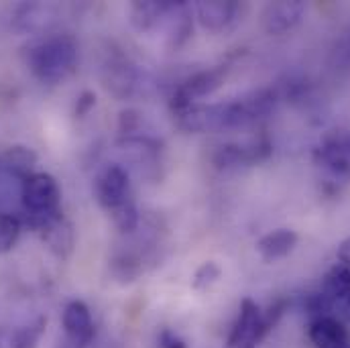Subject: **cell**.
I'll return each mask as SVG.
<instances>
[{
	"mask_svg": "<svg viewBox=\"0 0 350 348\" xmlns=\"http://www.w3.org/2000/svg\"><path fill=\"white\" fill-rule=\"evenodd\" d=\"M114 226L122 232V235H133L139 230L141 226V212H139V206L135 202V198L122 202L120 206H116L112 212H108Z\"/></svg>",
	"mask_w": 350,
	"mask_h": 348,
	"instance_id": "obj_22",
	"label": "cell"
},
{
	"mask_svg": "<svg viewBox=\"0 0 350 348\" xmlns=\"http://www.w3.org/2000/svg\"><path fill=\"white\" fill-rule=\"evenodd\" d=\"M23 232V220L14 214H0V255H6L14 249Z\"/></svg>",
	"mask_w": 350,
	"mask_h": 348,
	"instance_id": "obj_23",
	"label": "cell"
},
{
	"mask_svg": "<svg viewBox=\"0 0 350 348\" xmlns=\"http://www.w3.org/2000/svg\"><path fill=\"white\" fill-rule=\"evenodd\" d=\"M308 336L316 348H349L347 326L334 316H322L312 320Z\"/></svg>",
	"mask_w": 350,
	"mask_h": 348,
	"instance_id": "obj_16",
	"label": "cell"
},
{
	"mask_svg": "<svg viewBox=\"0 0 350 348\" xmlns=\"http://www.w3.org/2000/svg\"><path fill=\"white\" fill-rule=\"evenodd\" d=\"M193 16L208 33H224L237 25L241 4L234 0H202L193 6Z\"/></svg>",
	"mask_w": 350,
	"mask_h": 348,
	"instance_id": "obj_11",
	"label": "cell"
},
{
	"mask_svg": "<svg viewBox=\"0 0 350 348\" xmlns=\"http://www.w3.org/2000/svg\"><path fill=\"white\" fill-rule=\"evenodd\" d=\"M45 328H47V318L39 316L33 322L12 330L4 340L2 348H37L45 334Z\"/></svg>",
	"mask_w": 350,
	"mask_h": 348,
	"instance_id": "obj_20",
	"label": "cell"
},
{
	"mask_svg": "<svg viewBox=\"0 0 350 348\" xmlns=\"http://www.w3.org/2000/svg\"><path fill=\"white\" fill-rule=\"evenodd\" d=\"M279 96L275 88H261L241 98L216 104H191L175 112L179 129L187 133H222L239 131L267 118L277 104Z\"/></svg>",
	"mask_w": 350,
	"mask_h": 348,
	"instance_id": "obj_1",
	"label": "cell"
},
{
	"mask_svg": "<svg viewBox=\"0 0 350 348\" xmlns=\"http://www.w3.org/2000/svg\"><path fill=\"white\" fill-rule=\"evenodd\" d=\"M306 14V2L301 0H279L269 2L262 8V27L269 35H283L295 29Z\"/></svg>",
	"mask_w": 350,
	"mask_h": 348,
	"instance_id": "obj_13",
	"label": "cell"
},
{
	"mask_svg": "<svg viewBox=\"0 0 350 348\" xmlns=\"http://www.w3.org/2000/svg\"><path fill=\"white\" fill-rule=\"evenodd\" d=\"M102 84L114 98L131 100L143 90V74L129 57L114 55L102 68Z\"/></svg>",
	"mask_w": 350,
	"mask_h": 348,
	"instance_id": "obj_6",
	"label": "cell"
},
{
	"mask_svg": "<svg viewBox=\"0 0 350 348\" xmlns=\"http://www.w3.org/2000/svg\"><path fill=\"white\" fill-rule=\"evenodd\" d=\"M21 200L25 208L23 226H29L35 232L64 214L62 189L51 174L35 172L31 177H27L21 183Z\"/></svg>",
	"mask_w": 350,
	"mask_h": 348,
	"instance_id": "obj_3",
	"label": "cell"
},
{
	"mask_svg": "<svg viewBox=\"0 0 350 348\" xmlns=\"http://www.w3.org/2000/svg\"><path fill=\"white\" fill-rule=\"evenodd\" d=\"M222 269L216 261H204L191 275V289L193 291H208L214 283H218Z\"/></svg>",
	"mask_w": 350,
	"mask_h": 348,
	"instance_id": "obj_24",
	"label": "cell"
},
{
	"mask_svg": "<svg viewBox=\"0 0 350 348\" xmlns=\"http://www.w3.org/2000/svg\"><path fill=\"white\" fill-rule=\"evenodd\" d=\"M94 198L106 212H112L116 206L131 200L133 189L129 172L118 163L106 165L94 179Z\"/></svg>",
	"mask_w": 350,
	"mask_h": 348,
	"instance_id": "obj_8",
	"label": "cell"
},
{
	"mask_svg": "<svg viewBox=\"0 0 350 348\" xmlns=\"http://www.w3.org/2000/svg\"><path fill=\"white\" fill-rule=\"evenodd\" d=\"M35 165H37V153L25 145L8 147L6 153L0 155V170L16 177L21 183L35 174Z\"/></svg>",
	"mask_w": 350,
	"mask_h": 348,
	"instance_id": "obj_19",
	"label": "cell"
},
{
	"mask_svg": "<svg viewBox=\"0 0 350 348\" xmlns=\"http://www.w3.org/2000/svg\"><path fill=\"white\" fill-rule=\"evenodd\" d=\"M39 237L43 241V245L47 247V251L51 255H55L57 259L66 261L72 257L74 249H76V230L74 224L62 214L55 220H51L45 228L39 230Z\"/></svg>",
	"mask_w": 350,
	"mask_h": 348,
	"instance_id": "obj_14",
	"label": "cell"
},
{
	"mask_svg": "<svg viewBox=\"0 0 350 348\" xmlns=\"http://www.w3.org/2000/svg\"><path fill=\"white\" fill-rule=\"evenodd\" d=\"M314 161L336 177L350 174V131L336 129L322 135L314 149Z\"/></svg>",
	"mask_w": 350,
	"mask_h": 348,
	"instance_id": "obj_7",
	"label": "cell"
},
{
	"mask_svg": "<svg viewBox=\"0 0 350 348\" xmlns=\"http://www.w3.org/2000/svg\"><path fill=\"white\" fill-rule=\"evenodd\" d=\"M172 0H137L129 8L131 25L139 33L155 31L163 25V18L170 10Z\"/></svg>",
	"mask_w": 350,
	"mask_h": 348,
	"instance_id": "obj_17",
	"label": "cell"
},
{
	"mask_svg": "<svg viewBox=\"0 0 350 348\" xmlns=\"http://www.w3.org/2000/svg\"><path fill=\"white\" fill-rule=\"evenodd\" d=\"M141 112L135 108H126L118 114V133L120 137H129L135 133H141Z\"/></svg>",
	"mask_w": 350,
	"mask_h": 348,
	"instance_id": "obj_25",
	"label": "cell"
},
{
	"mask_svg": "<svg viewBox=\"0 0 350 348\" xmlns=\"http://www.w3.org/2000/svg\"><path fill=\"white\" fill-rule=\"evenodd\" d=\"M118 147L133 163H137V168L145 172V175H153V172H157L161 165V143L151 135L135 133L129 137H120Z\"/></svg>",
	"mask_w": 350,
	"mask_h": 348,
	"instance_id": "obj_12",
	"label": "cell"
},
{
	"mask_svg": "<svg viewBox=\"0 0 350 348\" xmlns=\"http://www.w3.org/2000/svg\"><path fill=\"white\" fill-rule=\"evenodd\" d=\"M62 326L66 334V343L72 348H88L94 340L96 326L92 312L82 299H72L64 308Z\"/></svg>",
	"mask_w": 350,
	"mask_h": 348,
	"instance_id": "obj_10",
	"label": "cell"
},
{
	"mask_svg": "<svg viewBox=\"0 0 350 348\" xmlns=\"http://www.w3.org/2000/svg\"><path fill=\"white\" fill-rule=\"evenodd\" d=\"M342 310H349L350 312V291L349 295H347V299H345V304H342Z\"/></svg>",
	"mask_w": 350,
	"mask_h": 348,
	"instance_id": "obj_29",
	"label": "cell"
},
{
	"mask_svg": "<svg viewBox=\"0 0 350 348\" xmlns=\"http://www.w3.org/2000/svg\"><path fill=\"white\" fill-rule=\"evenodd\" d=\"M78 55V41L68 33H59L33 41L25 51V64L35 80L57 86L74 74Z\"/></svg>",
	"mask_w": 350,
	"mask_h": 348,
	"instance_id": "obj_2",
	"label": "cell"
},
{
	"mask_svg": "<svg viewBox=\"0 0 350 348\" xmlns=\"http://www.w3.org/2000/svg\"><path fill=\"white\" fill-rule=\"evenodd\" d=\"M265 336L261 308L251 297H245L241 302L237 322L228 334L226 348H257Z\"/></svg>",
	"mask_w": 350,
	"mask_h": 348,
	"instance_id": "obj_9",
	"label": "cell"
},
{
	"mask_svg": "<svg viewBox=\"0 0 350 348\" xmlns=\"http://www.w3.org/2000/svg\"><path fill=\"white\" fill-rule=\"evenodd\" d=\"M297 235L291 228H277L267 232L257 241V253L261 255L262 261H279L287 255L293 253V249L297 247Z\"/></svg>",
	"mask_w": 350,
	"mask_h": 348,
	"instance_id": "obj_18",
	"label": "cell"
},
{
	"mask_svg": "<svg viewBox=\"0 0 350 348\" xmlns=\"http://www.w3.org/2000/svg\"><path fill=\"white\" fill-rule=\"evenodd\" d=\"M157 348H187V343L172 328H163L157 334Z\"/></svg>",
	"mask_w": 350,
	"mask_h": 348,
	"instance_id": "obj_27",
	"label": "cell"
},
{
	"mask_svg": "<svg viewBox=\"0 0 350 348\" xmlns=\"http://www.w3.org/2000/svg\"><path fill=\"white\" fill-rule=\"evenodd\" d=\"M96 106V94L90 92V90H84L78 98H76V106H74V116L76 118H84L90 114V110Z\"/></svg>",
	"mask_w": 350,
	"mask_h": 348,
	"instance_id": "obj_26",
	"label": "cell"
},
{
	"mask_svg": "<svg viewBox=\"0 0 350 348\" xmlns=\"http://www.w3.org/2000/svg\"><path fill=\"white\" fill-rule=\"evenodd\" d=\"M49 16H51V8L49 6H43V4H25L16 10V27L21 31H29V33H35V31H41L47 27L49 23Z\"/></svg>",
	"mask_w": 350,
	"mask_h": 348,
	"instance_id": "obj_21",
	"label": "cell"
},
{
	"mask_svg": "<svg viewBox=\"0 0 350 348\" xmlns=\"http://www.w3.org/2000/svg\"><path fill=\"white\" fill-rule=\"evenodd\" d=\"M228 74L226 66H214L202 72H196L193 76H189L185 82H181L175 88L174 96L170 100V108L172 112H179L181 108L189 106V104H198L202 98L212 96L218 88L224 84Z\"/></svg>",
	"mask_w": 350,
	"mask_h": 348,
	"instance_id": "obj_5",
	"label": "cell"
},
{
	"mask_svg": "<svg viewBox=\"0 0 350 348\" xmlns=\"http://www.w3.org/2000/svg\"><path fill=\"white\" fill-rule=\"evenodd\" d=\"M271 153H273V143L269 141V137L265 133H261L245 143L220 145L212 155V163L220 172H230V170H239V168L257 165L265 159H269Z\"/></svg>",
	"mask_w": 350,
	"mask_h": 348,
	"instance_id": "obj_4",
	"label": "cell"
},
{
	"mask_svg": "<svg viewBox=\"0 0 350 348\" xmlns=\"http://www.w3.org/2000/svg\"><path fill=\"white\" fill-rule=\"evenodd\" d=\"M338 259H340V263H342L345 267H349L350 269V239L340 243V247H338Z\"/></svg>",
	"mask_w": 350,
	"mask_h": 348,
	"instance_id": "obj_28",
	"label": "cell"
},
{
	"mask_svg": "<svg viewBox=\"0 0 350 348\" xmlns=\"http://www.w3.org/2000/svg\"><path fill=\"white\" fill-rule=\"evenodd\" d=\"M165 27V41L172 49H179L185 45L193 33V8L187 2H174L163 18Z\"/></svg>",
	"mask_w": 350,
	"mask_h": 348,
	"instance_id": "obj_15",
	"label": "cell"
}]
</instances>
